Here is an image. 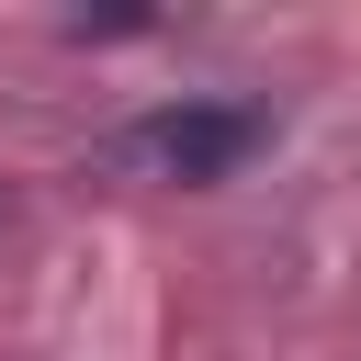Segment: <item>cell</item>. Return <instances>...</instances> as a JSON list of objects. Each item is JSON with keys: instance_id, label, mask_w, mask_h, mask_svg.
Masks as SVG:
<instances>
[{"instance_id": "6da1fadb", "label": "cell", "mask_w": 361, "mask_h": 361, "mask_svg": "<svg viewBox=\"0 0 361 361\" xmlns=\"http://www.w3.org/2000/svg\"><path fill=\"white\" fill-rule=\"evenodd\" d=\"M259 147H271V113H248V102H169L124 135V158H147L158 180H226Z\"/></svg>"}]
</instances>
